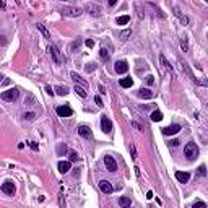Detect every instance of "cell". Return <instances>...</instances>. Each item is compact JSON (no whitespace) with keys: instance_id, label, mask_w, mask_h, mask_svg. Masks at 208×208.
<instances>
[{"instance_id":"cell-1","label":"cell","mask_w":208,"mask_h":208,"mask_svg":"<svg viewBox=\"0 0 208 208\" xmlns=\"http://www.w3.org/2000/svg\"><path fill=\"white\" fill-rule=\"evenodd\" d=\"M184 153H185V156L192 161V159H195L197 156H198V146H197L193 141H189V143L185 145V148H184Z\"/></svg>"},{"instance_id":"cell-2","label":"cell","mask_w":208,"mask_h":208,"mask_svg":"<svg viewBox=\"0 0 208 208\" xmlns=\"http://www.w3.org/2000/svg\"><path fill=\"white\" fill-rule=\"evenodd\" d=\"M18 96H20L18 88H10V89H7V91L2 93V99H3V101H8V103L16 101V99H18Z\"/></svg>"},{"instance_id":"cell-3","label":"cell","mask_w":208,"mask_h":208,"mask_svg":"<svg viewBox=\"0 0 208 208\" xmlns=\"http://www.w3.org/2000/svg\"><path fill=\"white\" fill-rule=\"evenodd\" d=\"M62 13H64L65 16H80L81 15V8H78V7H64L62 8Z\"/></svg>"},{"instance_id":"cell-4","label":"cell","mask_w":208,"mask_h":208,"mask_svg":"<svg viewBox=\"0 0 208 208\" xmlns=\"http://www.w3.org/2000/svg\"><path fill=\"white\" fill-rule=\"evenodd\" d=\"M104 164H106V169L109 172L117 171V161L112 158V156H104Z\"/></svg>"},{"instance_id":"cell-5","label":"cell","mask_w":208,"mask_h":208,"mask_svg":"<svg viewBox=\"0 0 208 208\" xmlns=\"http://www.w3.org/2000/svg\"><path fill=\"white\" fill-rule=\"evenodd\" d=\"M49 52H51V57L54 59V62H55L57 65H60L62 62H64V60H62V55H60V52H59V49H57L55 46H49Z\"/></svg>"},{"instance_id":"cell-6","label":"cell","mask_w":208,"mask_h":208,"mask_svg":"<svg viewBox=\"0 0 208 208\" xmlns=\"http://www.w3.org/2000/svg\"><path fill=\"white\" fill-rule=\"evenodd\" d=\"M2 192L7 193V195H13V193H15V185H13V182H10V181L3 182L2 184Z\"/></svg>"},{"instance_id":"cell-7","label":"cell","mask_w":208,"mask_h":208,"mask_svg":"<svg viewBox=\"0 0 208 208\" xmlns=\"http://www.w3.org/2000/svg\"><path fill=\"white\" fill-rule=\"evenodd\" d=\"M114 70H116V73H125L129 70V64L125 60H119L116 64V67H114Z\"/></svg>"},{"instance_id":"cell-8","label":"cell","mask_w":208,"mask_h":208,"mask_svg":"<svg viewBox=\"0 0 208 208\" xmlns=\"http://www.w3.org/2000/svg\"><path fill=\"white\" fill-rule=\"evenodd\" d=\"M86 10H88L93 16H101V7L96 5V3H88V5H86Z\"/></svg>"},{"instance_id":"cell-9","label":"cell","mask_w":208,"mask_h":208,"mask_svg":"<svg viewBox=\"0 0 208 208\" xmlns=\"http://www.w3.org/2000/svg\"><path fill=\"white\" fill-rule=\"evenodd\" d=\"M164 135H176L179 130H181V125H177V124H172V125L169 127H164V129H161Z\"/></svg>"},{"instance_id":"cell-10","label":"cell","mask_w":208,"mask_h":208,"mask_svg":"<svg viewBox=\"0 0 208 208\" xmlns=\"http://www.w3.org/2000/svg\"><path fill=\"white\" fill-rule=\"evenodd\" d=\"M57 114L60 117H70L72 114H73V111H72L68 106H59L57 107Z\"/></svg>"},{"instance_id":"cell-11","label":"cell","mask_w":208,"mask_h":208,"mask_svg":"<svg viewBox=\"0 0 208 208\" xmlns=\"http://www.w3.org/2000/svg\"><path fill=\"white\" fill-rule=\"evenodd\" d=\"M159 62H161V64L164 65V68H166V70H168L169 73H171V77H174V75H176V73H174V68H172V65L169 64V60H168V59H166L163 54L159 55Z\"/></svg>"},{"instance_id":"cell-12","label":"cell","mask_w":208,"mask_h":208,"mask_svg":"<svg viewBox=\"0 0 208 208\" xmlns=\"http://www.w3.org/2000/svg\"><path fill=\"white\" fill-rule=\"evenodd\" d=\"M101 129H103L104 133H109V132L112 130V122H111L107 117H103L101 119Z\"/></svg>"},{"instance_id":"cell-13","label":"cell","mask_w":208,"mask_h":208,"mask_svg":"<svg viewBox=\"0 0 208 208\" xmlns=\"http://www.w3.org/2000/svg\"><path fill=\"white\" fill-rule=\"evenodd\" d=\"M99 189H101V192H104V193H112L114 187L111 185L109 181H101L99 182Z\"/></svg>"},{"instance_id":"cell-14","label":"cell","mask_w":208,"mask_h":208,"mask_svg":"<svg viewBox=\"0 0 208 208\" xmlns=\"http://www.w3.org/2000/svg\"><path fill=\"white\" fill-rule=\"evenodd\" d=\"M176 179H177L179 182H182V184H187V182H189V179H190V174H189V172L177 171V172H176Z\"/></svg>"},{"instance_id":"cell-15","label":"cell","mask_w":208,"mask_h":208,"mask_svg":"<svg viewBox=\"0 0 208 208\" xmlns=\"http://www.w3.org/2000/svg\"><path fill=\"white\" fill-rule=\"evenodd\" d=\"M78 133L81 135L83 138H89V137H91V130H89V127H86V125H80L78 127Z\"/></svg>"},{"instance_id":"cell-16","label":"cell","mask_w":208,"mask_h":208,"mask_svg":"<svg viewBox=\"0 0 208 208\" xmlns=\"http://www.w3.org/2000/svg\"><path fill=\"white\" fill-rule=\"evenodd\" d=\"M57 168H59V171H60L62 174H65V172L70 171V161H60L57 164Z\"/></svg>"},{"instance_id":"cell-17","label":"cell","mask_w":208,"mask_h":208,"mask_svg":"<svg viewBox=\"0 0 208 208\" xmlns=\"http://www.w3.org/2000/svg\"><path fill=\"white\" fill-rule=\"evenodd\" d=\"M174 12H176V16H177V18H179V21H181L182 25H189V18H187V16L184 15V13L181 12V10L177 8V7H176V8H174Z\"/></svg>"},{"instance_id":"cell-18","label":"cell","mask_w":208,"mask_h":208,"mask_svg":"<svg viewBox=\"0 0 208 208\" xmlns=\"http://www.w3.org/2000/svg\"><path fill=\"white\" fill-rule=\"evenodd\" d=\"M70 77L72 78H73L75 80V81H77V85L80 86V85H81V88H86V85H88V83H86L85 81V80H83L81 77H80V75L78 73H75V72H72V73H70Z\"/></svg>"},{"instance_id":"cell-19","label":"cell","mask_w":208,"mask_h":208,"mask_svg":"<svg viewBox=\"0 0 208 208\" xmlns=\"http://www.w3.org/2000/svg\"><path fill=\"white\" fill-rule=\"evenodd\" d=\"M138 96L143 98V99H151L153 98V93H151L150 89H146V88H141L140 91H138Z\"/></svg>"},{"instance_id":"cell-20","label":"cell","mask_w":208,"mask_h":208,"mask_svg":"<svg viewBox=\"0 0 208 208\" xmlns=\"http://www.w3.org/2000/svg\"><path fill=\"white\" fill-rule=\"evenodd\" d=\"M36 26H37V29L41 31V34H42V36L46 37V39H49V37H51V33L46 29V26H44V25H41V23H37Z\"/></svg>"},{"instance_id":"cell-21","label":"cell","mask_w":208,"mask_h":208,"mask_svg":"<svg viewBox=\"0 0 208 208\" xmlns=\"http://www.w3.org/2000/svg\"><path fill=\"white\" fill-rule=\"evenodd\" d=\"M119 205L122 208H130V198H129V197H120V198H119Z\"/></svg>"},{"instance_id":"cell-22","label":"cell","mask_w":208,"mask_h":208,"mask_svg":"<svg viewBox=\"0 0 208 208\" xmlns=\"http://www.w3.org/2000/svg\"><path fill=\"white\" fill-rule=\"evenodd\" d=\"M129 21H130V16L129 15H122V16H119V18H117V25H119V26L127 25Z\"/></svg>"},{"instance_id":"cell-23","label":"cell","mask_w":208,"mask_h":208,"mask_svg":"<svg viewBox=\"0 0 208 208\" xmlns=\"http://www.w3.org/2000/svg\"><path fill=\"white\" fill-rule=\"evenodd\" d=\"M151 120H153V122H159V120H163L161 111H155V112H151Z\"/></svg>"},{"instance_id":"cell-24","label":"cell","mask_w":208,"mask_h":208,"mask_svg":"<svg viewBox=\"0 0 208 208\" xmlns=\"http://www.w3.org/2000/svg\"><path fill=\"white\" fill-rule=\"evenodd\" d=\"M55 93L59 96H67L68 89H67V86H55Z\"/></svg>"},{"instance_id":"cell-25","label":"cell","mask_w":208,"mask_h":208,"mask_svg":"<svg viewBox=\"0 0 208 208\" xmlns=\"http://www.w3.org/2000/svg\"><path fill=\"white\" fill-rule=\"evenodd\" d=\"M132 85H133L132 78H122L120 80V86H122V88H130Z\"/></svg>"},{"instance_id":"cell-26","label":"cell","mask_w":208,"mask_h":208,"mask_svg":"<svg viewBox=\"0 0 208 208\" xmlns=\"http://www.w3.org/2000/svg\"><path fill=\"white\" fill-rule=\"evenodd\" d=\"M75 93L80 96V98H86V91H85V88H81V86H78V85H75Z\"/></svg>"},{"instance_id":"cell-27","label":"cell","mask_w":208,"mask_h":208,"mask_svg":"<svg viewBox=\"0 0 208 208\" xmlns=\"http://www.w3.org/2000/svg\"><path fill=\"white\" fill-rule=\"evenodd\" d=\"M181 49H182V52L189 51V41H187V37H182L181 39Z\"/></svg>"},{"instance_id":"cell-28","label":"cell","mask_w":208,"mask_h":208,"mask_svg":"<svg viewBox=\"0 0 208 208\" xmlns=\"http://www.w3.org/2000/svg\"><path fill=\"white\" fill-rule=\"evenodd\" d=\"M130 36H132V29H130V28L120 33V39H122V41H127V37H130Z\"/></svg>"},{"instance_id":"cell-29","label":"cell","mask_w":208,"mask_h":208,"mask_svg":"<svg viewBox=\"0 0 208 208\" xmlns=\"http://www.w3.org/2000/svg\"><path fill=\"white\" fill-rule=\"evenodd\" d=\"M99 55H101V59H103V60L104 62H109V52H107L106 49H101V51H99Z\"/></svg>"},{"instance_id":"cell-30","label":"cell","mask_w":208,"mask_h":208,"mask_svg":"<svg viewBox=\"0 0 208 208\" xmlns=\"http://www.w3.org/2000/svg\"><path fill=\"white\" fill-rule=\"evenodd\" d=\"M57 153H59V156H62L64 153H67V146H65L64 143H60V145H59V148H57Z\"/></svg>"},{"instance_id":"cell-31","label":"cell","mask_w":208,"mask_h":208,"mask_svg":"<svg viewBox=\"0 0 208 208\" xmlns=\"http://www.w3.org/2000/svg\"><path fill=\"white\" fill-rule=\"evenodd\" d=\"M25 119L29 120V122H33V120L36 119V114H34V112H26L25 114Z\"/></svg>"},{"instance_id":"cell-32","label":"cell","mask_w":208,"mask_h":208,"mask_svg":"<svg viewBox=\"0 0 208 208\" xmlns=\"http://www.w3.org/2000/svg\"><path fill=\"white\" fill-rule=\"evenodd\" d=\"M85 70L88 72V73H91V72H94V70H96V64H88V65H86V67H85Z\"/></svg>"},{"instance_id":"cell-33","label":"cell","mask_w":208,"mask_h":208,"mask_svg":"<svg viewBox=\"0 0 208 208\" xmlns=\"http://www.w3.org/2000/svg\"><path fill=\"white\" fill-rule=\"evenodd\" d=\"M193 208H207V203L205 202H195L193 203Z\"/></svg>"},{"instance_id":"cell-34","label":"cell","mask_w":208,"mask_h":208,"mask_svg":"<svg viewBox=\"0 0 208 208\" xmlns=\"http://www.w3.org/2000/svg\"><path fill=\"white\" fill-rule=\"evenodd\" d=\"M198 172H200V176H207V166L202 164V166L198 168Z\"/></svg>"},{"instance_id":"cell-35","label":"cell","mask_w":208,"mask_h":208,"mask_svg":"<svg viewBox=\"0 0 208 208\" xmlns=\"http://www.w3.org/2000/svg\"><path fill=\"white\" fill-rule=\"evenodd\" d=\"M145 80H146V85H153V83H155V77H153V75H148Z\"/></svg>"},{"instance_id":"cell-36","label":"cell","mask_w":208,"mask_h":208,"mask_svg":"<svg viewBox=\"0 0 208 208\" xmlns=\"http://www.w3.org/2000/svg\"><path fill=\"white\" fill-rule=\"evenodd\" d=\"M77 159H78L77 151H70V161H77Z\"/></svg>"},{"instance_id":"cell-37","label":"cell","mask_w":208,"mask_h":208,"mask_svg":"<svg viewBox=\"0 0 208 208\" xmlns=\"http://www.w3.org/2000/svg\"><path fill=\"white\" fill-rule=\"evenodd\" d=\"M29 146L33 148L34 151H37V150H39V146H37V143H36V141H29Z\"/></svg>"},{"instance_id":"cell-38","label":"cell","mask_w":208,"mask_h":208,"mask_svg":"<svg viewBox=\"0 0 208 208\" xmlns=\"http://www.w3.org/2000/svg\"><path fill=\"white\" fill-rule=\"evenodd\" d=\"M94 103H96V104H98V106H99V107H101V106H103V101H101V98H99V96H96V98H94Z\"/></svg>"},{"instance_id":"cell-39","label":"cell","mask_w":208,"mask_h":208,"mask_svg":"<svg viewBox=\"0 0 208 208\" xmlns=\"http://www.w3.org/2000/svg\"><path fill=\"white\" fill-rule=\"evenodd\" d=\"M86 46H88V47H93V46H94V41H93V39H88V41H86Z\"/></svg>"},{"instance_id":"cell-40","label":"cell","mask_w":208,"mask_h":208,"mask_svg":"<svg viewBox=\"0 0 208 208\" xmlns=\"http://www.w3.org/2000/svg\"><path fill=\"white\" fill-rule=\"evenodd\" d=\"M130 151H132V156H133V158H137V151H135L133 145H130Z\"/></svg>"},{"instance_id":"cell-41","label":"cell","mask_w":208,"mask_h":208,"mask_svg":"<svg viewBox=\"0 0 208 208\" xmlns=\"http://www.w3.org/2000/svg\"><path fill=\"white\" fill-rule=\"evenodd\" d=\"M169 143H171V146H177V145H179V141H177V140H171Z\"/></svg>"},{"instance_id":"cell-42","label":"cell","mask_w":208,"mask_h":208,"mask_svg":"<svg viewBox=\"0 0 208 208\" xmlns=\"http://www.w3.org/2000/svg\"><path fill=\"white\" fill-rule=\"evenodd\" d=\"M46 91H47V93H49V94H54V91H52V88H51V86H49V85H47V86H46Z\"/></svg>"},{"instance_id":"cell-43","label":"cell","mask_w":208,"mask_h":208,"mask_svg":"<svg viewBox=\"0 0 208 208\" xmlns=\"http://www.w3.org/2000/svg\"><path fill=\"white\" fill-rule=\"evenodd\" d=\"M132 125H133V127H135V129H138V130H143V129H141V127H140V125H138V124H137V122H132Z\"/></svg>"},{"instance_id":"cell-44","label":"cell","mask_w":208,"mask_h":208,"mask_svg":"<svg viewBox=\"0 0 208 208\" xmlns=\"http://www.w3.org/2000/svg\"><path fill=\"white\" fill-rule=\"evenodd\" d=\"M146 198H153V192H151V190L146 193Z\"/></svg>"},{"instance_id":"cell-45","label":"cell","mask_w":208,"mask_h":208,"mask_svg":"<svg viewBox=\"0 0 208 208\" xmlns=\"http://www.w3.org/2000/svg\"><path fill=\"white\" fill-rule=\"evenodd\" d=\"M2 78H3V77H2V75H0V81H2Z\"/></svg>"}]
</instances>
